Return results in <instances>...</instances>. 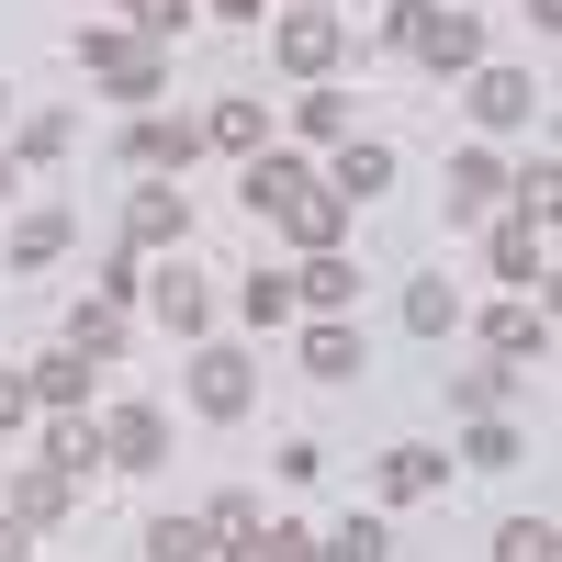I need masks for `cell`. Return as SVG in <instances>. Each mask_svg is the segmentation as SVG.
Listing matches in <instances>:
<instances>
[{"label": "cell", "mask_w": 562, "mask_h": 562, "mask_svg": "<svg viewBox=\"0 0 562 562\" xmlns=\"http://www.w3.org/2000/svg\"><path fill=\"white\" fill-rule=\"evenodd\" d=\"M394 45H416L428 68H473L484 57V23L473 12H439V0H394V23H383Z\"/></svg>", "instance_id": "obj_1"}, {"label": "cell", "mask_w": 562, "mask_h": 562, "mask_svg": "<svg viewBox=\"0 0 562 562\" xmlns=\"http://www.w3.org/2000/svg\"><path fill=\"white\" fill-rule=\"evenodd\" d=\"M79 68L113 79L124 102H158V90H169V57H158V45H135V34H79Z\"/></svg>", "instance_id": "obj_2"}, {"label": "cell", "mask_w": 562, "mask_h": 562, "mask_svg": "<svg viewBox=\"0 0 562 562\" xmlns=\"http://www.w3.org/2000/svg\"><path fill=\"white\" fill-rule=\"evenodd\" d=\"M248 394H259V383H248L237 349H203V360H192V405H203V416H248Z\"/></svg>", "instance_id": "obj_3"}, {"label": "cell", "mask_w": 562, "mask_h": 562, "mask_svg": "<svg viewBox=\"0 0 562 562\" xmlns=\"http://www.w3.org/2000/svg\"><path fill=\"white\" fill-rule=\"evenodd\" d=\"M281 68H338V12H281Z\"/></svg>", "instance_id": "obj_4"}, {"label": "cell", "mask_w": 562, "mask_h": 562, "mask_svg": "<svg viewBox=\"0 0 562 562\" xmlns=\"http://www.w3.org/2000/svg\"><path fill=\"white\" fill-rule=\"evenodd\" d=\"M192 147H203V124H180V113H147V124H135V169H192Z\"/></svg>", "instance_id": "obj_5"}, {"label": "cell", "mask_w": 562, "mask_h": 562, "mask_svg": "<svg viewBox=\"0 0 562 562\" xmlns=\"http://www.w3.org/2000/svg\"><path fill=\"white\" fill-rule=\"evenodd\" d=\"M68 506H79V473H57V461H34V473L12 484V518H23V529H45V518H68Z\"/></svg>", "instance_id": "obj_6"}, {"label": "cell", "mask_w": 562, "mask_h": 562, "mask_svg": "<svg viewBox=\"0 0 562 562\" xmlns=\"http://www.w3.org/2000/svg\"><path fill=\"white\" fill-rule=\"evenodd\" d=\"M281 225H293L304 248H338V237H349V203H338V192H315V180H304V192L281 203Z\"/></svg>", "instance_id": "obj_7"}, {"label": "cell", "mask_w": 562, "mask_h": 562, "mask_svg": "<svg viewBox=\"0 0 562 562\" xmlns=\"http://www.w3.org/2000/svg\"><path fill=\"white\" fill-rule=\"evenodd\" d=\"M473 113L506 135V124H529V113H540V90H529L518 68H484V79H473Z\"/></svg>", "instance_id": "obj_8"}, {"label": "cell", "mask_w": 562, "mask_h": 562, "mask_svg": "<svg viewBox=\"0 0 562 562\" xmlns=\"http://www.w3.org/2000/svg\"><path fill=\"white\" fill-rule=\"evenodd\" d=\"M495 203H506V169H495L484 147H461V158H450V214H495Z\"/></svg>", "instance_id": "obj_9"}, {"label": "cell", "mask_w": 562, "mask_h": 562, "mask_svg": "<svg viewBox=\"0 0 562 562\" xmlns=\"http://www.w3.org/2000/svg\"><path fill=\"white\" fill-rule=\"evenodd\" d=\"M484 338H495V360H506V371H518V360H540V349H551V326H540V304H495Z\"/></svg>", "instance_id": "obj_10"}, {"label": "cell", "mask_w": 562, "mask_h": 562, "mask_svg": "<svg viewBox=\"0 0 562 562\" xmlns=\"http://www.w3.org/2000/svg\"><path fill=\"white\" fill-rule=\"evenodd\" d=\"M102 461H124V473H147V461H158V416H147V405H124L113 428H102Z\"/></svg>", "instance_id": "obj_11"}, {"label": "cell", "mask_w": 562, "mask_h": 562, "mask_svg": "<svg viewBox=\"0 0 562 562\" xmlns=\"http://www.w3.org/2000/svg\"><path fill=\"white\" fill-rule=\"evenodd\" d=\"M68 349H79V360H113V349H124V304H102V293H90V304L68 315Z\"/></svg>", "instance_id": "obj_12"}, {"label": "cell", "mask_w": 562, "mask_h": 562, "mask_svg": "<svg viewBox=\"0 0 562 562\" xmlns=\"http://www.w3.org/2000/svg\"><path fill=\"white\" fill-rule=\"evenodd\" d=\"M495 270H506V281H540V270H551V237H540V214H529V225H495Z\"/></svg>", "instance_id": "obj_13"}, {"label": "cell", "mask_w": 562, "mask_h": 562, "mask_svg": "<svg viewBox=\"0 0 562 562\" xmlns=\"http://www.w3.org/2000/svg\"><path fill=\"white\" fill-rule=\"evenodd\" d=\"M304 371H315V383H349V371H360V326H315V338H304Z\"/></svg>", "instance_id": "obj_14"}, {"label": "cell", "mask_w": 562, "mask_h": 562, "mask_svg": "<svg viewBox=\"0 0 562 562\" xmlns=\"http://www.w3.org/2000/svg\"><path fill=\"white\" fill-rule=\"evenodd\" d=\"M349 293H360V270H349L338 248H315V259H304V304H315V315H338Z\"/></svg>", "instance_id": "obj_15"}, {"label": "cell", "mask_w": 562, "mask_h": 562, "mask_svg": "<svg viewBox=\"0 0 562 562\" xmlns=\"http://www.w3.org/2000/svg\"><path fill=\"white\" fill-rule=\"evenodd\" d=\"M158 315H169V338H203V315H214V293H203V281H158Z\"/></svg>", "instance_id": "obj_16"}, {"label": "cell", "mask_w": 562, "mask_h": 562, "mask_svg": "<svg viewBox=\"0 0 562 562\" xmlns=\"http://www.w3.org/2000/svg\"><path fill=\"white\" fill-rule=\"evenodd\" d=\"M293 192H304V169H293V158H248V214H281Z\"/></svg>", "instance_id": "obj_17"}, {"label": "cell", "mask_w": 562, "mask_h": 562, "mask_svg": "<svg viewBox=\"0 0 562 562\" xmlns=\"http://www.w3.org/2000/svg\"><path fill=\"white\" fill-rule=\"evenodd\" d=\"M79 394H90V371H79V349H57L34 371V405H57V416H79Z\"/></svg>", "instance_id": "obj_18"}, {"label": "cell", "mask_w": 562, "mask_h": 562, "mask_svg": "<svg viewBox=\"0 0 562 562\" xmlns=\"http://www.w3.org/2000/svg\"><path fill=\"white\" fill-rule=\"evenodd\" d=\"M203 540H214V551H248V540H259V495H214Z\"/></svg>", "instance_id": "obj_19"}, {"label": "cell", "mask_w": 562, "mask_h": 562, "mask_svg": "<svg viewBox=\"0 0 562 562\" xmlns=\"http://www.w3.org/2000/svg\"><path fill=\"white\" fill-rule=\"evenodd\" d=\"M180 225H192V203H180V192H135V248L180 237Z\"/></svg>", "instance_id": "obj_20"}, {"label": "cell", "mask_w": 562, "mask_h": 562, "mask_svg": "<svg viewBox=\"0 0 562 562\" xmlns=\"http://www.w3.org/2000/svg\"><path fill=\"white\" fill-rule=\"evenodd\" d=\"M57 248H68V214H57V203L12 225V259H23V270H34V259H57Z\"/></svg>", "instance_id": "obj_21"}, {"label": "cell", "mask_w": 562, "mask_h": 562, "mask_svg": "<svg viewBox=\"0 0 562 562\" xmlns=\"http://www.w3.org/2000/svg\"><path fill=\"white\" fill-rule=\"evenodd\" d=\"M203 135H214V147H237V158H259V102H214Z\"/></svg>", "instance_id": "obj_22"}, {"label": "cell", "mask_w": 562, "mask_h": 562, "mask_svg": "<svg viewBox=\"0 0 562 562\" xmlns=\"http://www.w3.org/2000/svg\"><path fill=\"white\" fill-rule=\"evenodd\" d=\"M147 562H214V540H203L192 518H158V529H147Z\"/></svg>", "instance_id": "obj_23"}, {"label": "cell", "mask_w": 562, "mask_h": 562, "mask_svg": "<svg viewBox=\"0 0 562 562\" xmlns=\"http://www.w3.org/2000/svg\"><path fill=\"white\" fill-rule=\"evenodd\" d=\"M562 540H551V518H506L495 529V562H551Z\"/></svg>", "instance_id": "obj_24"}, {"label": "cell", "mask_w": 562, "mask_h": 562, "mask_svg": "<svg viewBox=\"0 0 562 562\" xmlns=\"http://www.w3.org/2000/svg\"><path fill=\"white\" fill-rule=\"evenodd\" d=\"M124 12H135V45H158V57H169V34L192 23V0H124Z\"/></svg>", "instance_id": "obj_25"}, {"label": "cell", "mask_w": 562, "mask_h": 562, "mask_svg": "<svg viewBox=\"0 0 562 562\" xmlns=\"http://www.w3.org/2000/svg\"><path fill=\"white\" fill-rule=\"evenodd\" d=\"M450 315H461V293H450V281H416V293H405V326H416V338H439Z\"/></svg>", "instance_id": "obj_26"}, {"label": "cell", "mask_w": 562, "mask_h": 562, "mask_svg": "<svg viewBox=\"0 0 562 562\" xmlns=\"http://www.w3.org/2000/svg\"><path fill=\"white\" fill-rule=\"evenodd\" d=\"M506 383H518V371H506V360H495V371H461V383H450V394H461V416H506Z\"/></svg>", "instance_id": "obj_27"}, {"label": "cell", "mask_w": 562, "mask_h": 562, "mask_svg": "<svg viewBox=\"0 0 562 562\" xmlns=\"http://www.w3.org/2000/svg\"><path fill=\"white\" fill-rule=\"evenodd\" d=\"M45 461H57V473H90V461H102V428H90V416H68V428L45 439Z\"/></svg>", "instance_id": "obj_28"}, {"label": "cell", "mask_w": 562, "mask_h": 562, "mask_svg": "<svg viewBox=\"0 0 562 562\" xmlns=\"http://www.w3.org/2000/svg\"><path fill=\"white\" fill-rule=\"evenodd\" d=\"M461 461H473V473H506V461H518V428H506V416H473V450Z\"/></svg>", "instance_id": "obj_29"}, {"label": "cell", "mask_w": 562, "mask_h": 562, "mask_svg": "<svg viewBox=\"0 0 562 562\" xmlns=\"http://www.w3.org/2000/svg\"><path fill=\"white\" fill-rule=\"evenodd\" d=\"M439 484V450H383V495H428Z\"/></svg>", "instance_id": "obj_30"}, {"label": "cell", "mask_w": 562, "mask_h": 562, "mask_svg": "<svg viewBox=\"0 0 562 562\" xmlns=\"http://www.w3.org/2000/svg\"><path fill=\"white\" fill-rule=\"evenodd\" d=\"M383 180H394V147H349V158H338V192H349V203L383 192Z\"/></svg>", "instance_id": "obj_31"}, {"label": "cell", "mask_w": 562, "mask_h": 562, "mask_svg": "<svg viewBox=\"0 0 562 562\" xmlns=\"http://www.w3.org/2000/svg\"><path fill=\"white\" fill-rule=\"evenodd\" d=\"M68 147H79V113H34L23 124V158H68Z\"/></svg>", "instance_id": "obj_32"}, {"label": "cell", "mask_w": 562, "mask_h": 562, "mask_svg": "<svg viewBox=\"0 0 562 562\" xmlns=\"http://www.w3.org/2000/svg\"><path fill=\"white\" fill-rule=\"evenodd\" d=\"M383 551H394V540H383V529H371V518H349V529H338V540H326V551H315V562H383Z\"/></svg>", "instance_id": "obj_33"}, {"label": "cell", "mask_w": 562, "mask_h": 562, "mask_svg": "<svg viewBox=\"0 0 562 562\" xmlns=\"http://www.w3.org/2000/svg\"><path fill=\"white\" fill-rule=\"evenodd\" d=\"M248 562H315V540H304V529H259Z\"/></svg>", "instance_id": "obj_34"}, {"label": "cell", "mask_w": 562, "mask_h": 562, "mask_svg": "<svg viewBox=\"0 0 562 562\" xmlns=\"http://www.w3.org/2000/svg\"><path fill=\"white\" fill-rule=\"evenodd\" d=\"M248 315H259V326H281V315H293V281H270V270H259V281H248Z\"/></svg>", "instance_id": "obj_35"}, {"label": "cell", "mask_w": 562, "mask_h": 562, "mask_svg": "<svg viewBox=\"0 0 562 562\" xmlns=\"http://www.w3.org/2000/svg\"><path fill=\"white\" fill-rule=\"evenodd\" d=\"M518 192H529V214H551V192H562V158H551V147L529 158V180H518Z\"/></svg>", "instance_id": "obj_36"}, {"label": "cell", "mask_w": 562, "mask_h": 562, "mask_svg": "<svg viewBox=\"0 0 562 562\" xmlns=\"http://www.w3.org/2000/svg\"><path fill=\"white\" fill-rule=\"evenodd\" d=\"M23 405H34V383H12V371H0V428H23Z\"/></svg>", "instance_id": "obj_37"}, {"label": "cell", "mask_w": 562, "mask_h": 562, "mask_svg": "<svg viewBox=\"0 0 562 562\" xmlns=\"http://www.w3.org/2000/svg\"><path fill=\"white\" fill-rule=\"evenodd\" d=\"M0 562H23V518H0Z\"/></svg>", "instance_id": "obj_38"}, {"label": "cell", "mask_w": 562, "mask_h": 562, "mask_svg": "<svg viewBox=\"0 0 562 562\" xmlns=\"http://www.w3.org/2000/svg\"><path fill=\"white\" fill-rule=\"evenodd\" d=\"M529 23H540V34H551V23H562V0H529Z\"/></svg>", "instance_id": "obj_39"}, {"label": "cell", "mask_w": 562, "mask_h": 562, "mask_svg": "<svg viewBox=\"0 0 562 562\" xmlns=\"http://www.w3.org/2000/svg\"><path fill=\"white\" fill-rule=\"evenodd\" d=\"M214 12H237V23H259V0H214Z\"/></svg>", "instance_id": "obj_40"}, {"label": "cell", "mask_w": 562, "mask_h": 562, "mask_svg": "<svg viewBox=\"0 0 562 562\" xmlns=\"http://www.w3.org/2000/svg\"><path fill=\"white\" fill-rule=\"evenodd\" d=\"M0 192H12V158H0Z\"/></svg>", "instance_id": "obj_41"}, {"label": "cell", "mask_w": 562, "mask_h": 562, "mask_svg": "<svg viewBox=\"0 0 562 562\" xmlns=\"http://www.w3.org/2000/svg\"><path fill=\"white\" fill-rule=\"evenodd\" d=\"M0 102H12V90H0Z\"/></svg>", "instance_id": "obj_42"}, {"label": "cell", "mask_w": 562, "mask_h": 562, "mask_svg": "<svg viewBox=\"0 0 562 562\" xmlns=\"http://www.w3.org/2000/svg\"><path fill=\"white\" fill-rule=\"evenodd\" d=\"M304 12H315V0H304Z\"/></svg>", "instance_id": "obj_43"}]
</instances>
